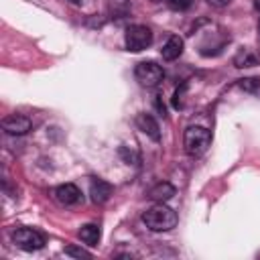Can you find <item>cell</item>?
Wrapping results in <instances>:
<instances>
[{"instance_id": "2", "label": "cell", "mask_w": 260, "mask_h": 260, "mask_svg": "<svg viewBox=\"0 0 260 260\" xmlns=\"http://www.w3.org/2000/svg\"><path fill=\"white\" fill-rule=\"evenodd\" d=\"M211 144V132L203 126H189L183 136V146L189 156H201Z\"/></svg>"}, {"instance_id": "16", "label": "cell", "mask_w": 260, "mask_h": 260, "mask_svg": "<svg viewBox=\"0 0 260 260\" xmlns=\"http://www.w3.org/2000/svg\"><path fill=\"white\" fill-rule=\"evenodd\" d=\"M65 254L67 256H75V258H89V252H85L83 248H75V246H67Z\"/></svg>"}, {"instance_id": "19", "label": "cell", "mask_w": 260, "mask_h": 260, "mask_svg": "<svg viewBox=\"0 0 260 260\" xmlns=\"http://www.w3.org/2000/svg\"><path fill=\"white\" fill-rule=\"evenodd\" d=\"M211 6H217V8H223V6H228L232 0H207Z\"/></svg>"}, {"instance_id": "11", "label": "cell", "mask_w": 260, "mask_h": 260, "mask_svg": "<svg viewBox=\"0 0 260 260\" xmlns=\"http://www.w3.org/2000/svg\"><path fill=\"white\" fill-rule=\"evenodd\" d=\"M173 195H175V187H173L171 183H167V181L156 183V185L148 191V199L154 201V203H165V201H169Z\"/></svg>"}, {"instance_id": "6", "label": "cell", "mask_w": 260, "mask_h": 260, "mask_svg": "<svg viewBox=\"0 0 260 260\" xmlns=\"http://www.w3.org/2000/svg\"><path fill=\"white\" fill-rule=\"evenodd\" d=\"M30 120L26 118V116H22V114H10V116H6L4 120H2V128H4V132L6 134H12V136H22V134H26L28 130H30Z\"/></svg>"}, {"instance_id": "8", "label": "cell", "mask_w": 260, "mask_h": 260, "mask_svg": "<svg viewBox=\"0 0 260 260\" xmlns=\"http://www.w3.org/2000/svg\"><path fill=\"white\" fill-rule=\"evenodd\" d=\"M136 128H138L140 132H144L148 138H152L154 142L160 140V128H158V122H156L150 114H146V112L138 114V116H136Z\"/></svg>"}, {"instance_id": "12", "label": "cell", "mask_w": 260, "mask_h": 260, "mask_svg": "<svg viewBox=\"0 0 260 260\" xmlns=\"http://www.w3.org/2000/svg\"><path fill=\"white\" fill-rule=\"evenodd\" d=\"M79 238L87 246H98V242L102 238V232H100V228L95 223H85V225L79 228Z\"/></svg>"}, {"instance_id": "15", "label": "cell", "mask_w": 260, "mask_h": 260, "mask_svg": "<svg viewBox=\"0 0 260 260\" xmlns=\"http://www.w3.org/2000/svg\"><path fill=\"white\" fill-rule=\"evenodd\" d=\"M167 2H169V6H171L173 10H179V12L191 8V4H193V0H167Z\"/></svg>"}, {"instance_id": "18", "label": "cell", "mask_w": 260, "mask_h": 260, "mask_svg": "<svg viewBox=\"0 0 260 260\" xmlns=\"http://www.w3.org/2000/svg\"><path fill=\"white\" fill-rule=\"evenodd\" d=\"M118 152H120V156H124L126 165H130V162L134 165V154H132V150L128 152V148H126V146H120V150H118Z\"/></svg>"}, {"instance_id": "14", "label": "cell", "mask_w": 260, "mask_h": 260, "mask_svg": "<svg viewBox=\"0 0 260 260\" xmlns=\"http://www.w3.org/2000/svg\"><path fill=\"white\" fill-rule=\"evenodd\" d=\"M238 85L246 91H252V93H258L260 91V79H254V77H246V79H240Z\"/></svg>"}, {"instance_id": "10", "label": "cell", "mask_w": 260, "mask_h": 260, "mask_svg": "<svg viewBox=\"0 0 260 260\" xmlns=\"http://www.w3.org/2000/svg\"><path fill=\"white\" fill-rule=\"evenodd\" d=\"M181 53H183V39L179 35H171L167 39V43L162 45V49H160L162 59L165 61H175V59L181 57Z\"/></svg>"}, {"instance_id": "4", "label": "cell", "mask_w": 260, "mask_h": 260, "mask_svg": "<svg viewBox=\"0 0 260 260\" xmlns=\"http://www.w3.org/2000/svg\"><path fill=\"white\" fill-rule=\"evenodd\" d=\"M134 75H136L138 83L144 85V87H156L165 79L162 67L158 63H154V61H140V63H136Z\"/></svg>"}, {"instance_id": "17", "label": "cell", "mask_w": 260, "mask_h": 260, "mask_svg": "<svg viewBox=\"0 0 260 260\" xmlns=\"http://www.w3.org/2000/svg\"><path fill=\"white\" fill-rule=\"evenodd\" d=\"M183 89H185V85L181 87V89H177L175 91V95H173V108H183Z\"/></svg>"}, {"instance_id": "9", "label": "cell", "mask_w": 260, "mask_h": 260, "mask_svg": "<svg viewBox=\"0 0 260 260\" xmlns=\"http://www.w3.org/2000/svg\"><path fill=\"white\" fill-rule=\"evenodd\" d=\"M112 191H114V187L104 179H91V183H89V197L93 203H106L110 199Z\"/></svg>"}, {"instance_id": "13", "label": "cell", "mask_w": 260, "mask_h": 260, "mask_svg": "<svg viewBox=\"0 0 260 260\" xmlns=\"http://www.w3.org/2000/svg\"><path fill=\"white\" fill-rule=\"evenodd\" d=\"M258 61H260V57H258V55H254L250 49H244V51H240V53L234 57L236 67H254Z\"/></svg>"}, {"instance_id": "5", "label": "cell", "mask_w": 260, "mask_h": 260, "mask_svg": "<svg viewBox=\"0 0 260 260\" xmlns=\"http://www.w3.org/2000/svg\"><path fill=\"white\" fill-rule=\"evenodd\" d=\"M12 242L20 248V250H26V252H35V250H41L45 246V236L32 228H16L12 232Z\"/></svg>"}, {"instance_id": "3", "label": "cell", "mask_w": 260, "mask_h": 260, "mask_svg": "<svg viewBox=\"0 0 260 260\" xmlns=\"http://www.w3.org/2000/svg\"><path fill=\"white\" fill-rule=\"evenodd\" d=\"M124 43H126V49L132 51V53H140L144 51L146 47H150L152 43V30L144 24H130L124 32Z\"/></svg>"}, {"instance_id": "20", "label": "cell", "mask_w": 260, "mask_h": 260, "mask_svg": "<svg viewBox=\"0 0 260 260\" xmlns=\"http://www.w3.org/2000/svg\"><path fill=\"white\" fill-rule=\"evenodd\" d=\"M254 8L260 12V0H254Z\"/></svg>"}, {"instance_id": "1", "label": "cell", "mask_w": 260, "mask_h": 260, "mask_svg": "<svg viewBox=\"0 0 260 260\" xmlns=\"http://www.w3.org/2000/svg\"><path fill=\"white\" fill-rule=\"evenodd\" d=\"M142 221L150 232H169L177 225V213L169 205L156 203L142 213Z\"/></svg>"}, {"instance_id": "7", "label": "cell", "mask_w": 260, "mask_h": 260, "mask_svg": "<svg viewBox=\"0 0 260 260\" xmlns=\"http://www.w3.org/2000/svg\"><path fill=\"white\" fill-rule=\"evenodd\" d=\"M55 199H57L61 205H65V207L77 205V203L81 201V191H79V187L73 185V183H63V185H59V187L55 189Z\"/></svg>"}]
</instances>
